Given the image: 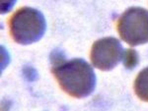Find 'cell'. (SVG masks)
Instances as JSON below:
<instances>
[{
  "label": "cell",
  "mask_w": 148,
  "mask_h": 111,
  "mask_svg": "<svg viewBox=\"0 0 148 111\" xmlns=\"http://www.w3.org/2000/svg\"><path fill=\"white\" fill-rule=\"evenodd\" d=\"M51 71L60 88L73 97H87L96 88V74L84 59L54 61Z\"/></svg>",
  "instance_id": "obj_1"
},
{
  "label": "cell",
  "mask_w": 148,
  "mask_h": 111,
  "mask_svg": "<svg viewBox=\"0 0 148 111\" xmlns=\"http://www.w3.org/2000/svg\"><path fill=\"white\" fill-rule=\"evenodd\" d=\"M138 62V58H137V53L135 52L133 49H128L125 51V58H123V63L127 68H134L137 65Z\"/></svg>",
  "instance_id": "obj_6"
},
{
  "label": "cell",
  "mask_w": 148,
  "mask_h": 111,
  "mask_svg": "<svg viewBox=\"0 0 148 111\" xmlns=\"http://www.w3.org/2000/svg\"><path fill=\"white\" fill-rule=\"evenodd\" d=\"M125 50L116 37H103L93 44L90 53L94 67L102 71L114 69L125 58Z\"/></svg>",
  "instance_id": "obj_4"
},
{
  "label": "cell",
  "mask_w": 148,
  "mask_h": 111,
  "mask_svg": "<svg viewBox=\"0 0 148 111\" xmlns=\"http://www.w3.org/2000/svg\"><path fill=\"white\" fill-rule=\"evenodd\" d=\"M12 39L17 43L27 45L40 41L47 29V22L40 11L31 7H22L9 20Z\"/></svg>",
  "instance_id": "obj_2"
},
{
  "label": "cell",
  "mask_w": 148,
  "mask_h": 111,
  "mask_svg": "<svg viewBox=\"0 0 148 111\" xmlns=\"http://www.w3.org/2000/svg\"><path fill=\"white\" fill-rule=\"evenodd\" d=\"M118 30L123 41L130 46L148 42V11L141 7H130L118 21Z\"/></svg>",
  "instance_id": "obj_3"
},
{
  "label": "cell",
  "mask_w": 148,
  "mask_h": 111,
  "mask_svg": "<svg viewBox=\"0 0 148 111\" xmlns=\"http://www.w3.org/2000/svg\"><path fill=\"white\" fill-rule=\"evenodd\" d=\"M134 91L138 98L148 102V67L138 73L134 81Z\"/></svg>",
  "instance_id": "obj_5"
},
{
  "label": "cell",
  "mask_w": 148,
  "mask_h": 111,
  "mask_svg": "<svg viewBox=\"0 0 148 111\" xmlns=\"http://www.w3.org/2000/svg\"><path fill=\"white\" fill-rule=\"evenodd\" d=\"M16 0H1V12L7 13L11 10V8L15 4Z\"/></svg>",
  "instance_id": "obj_7"
}]
</instances>
